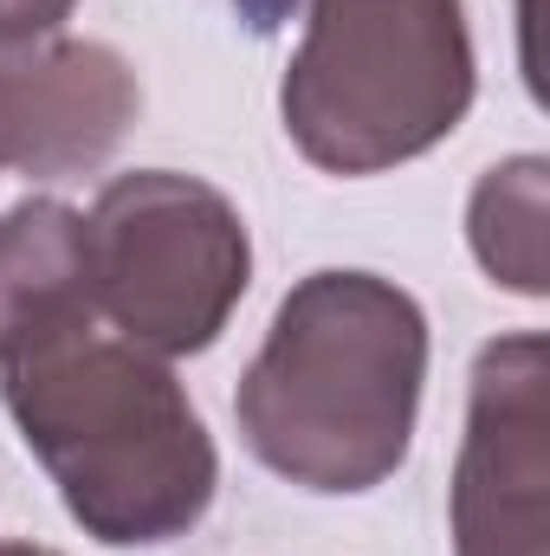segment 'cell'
Masks as SVG:
<instances>
[{
  "instance_id": "6da1fadb",
  "label": "cell",
  "mask_w": 550,
  "mask_h": 556,
  "mask_svg": "<svg viewBox=\"0 0 550 556\" xmlns=\"http://www.w3.org/2000/svg\"><path fill=\"white\" fill-rule=\"evenodd\" d=\"M427 382V317L396 278L311 273L240 376L247 453L298 492L357 498L402 472Z\"/></svg>"
},
{
  "instance_id": "7a4b0ae2",
  "label": "cell",
  "mask_w": 550,
  "mask_h": 556,
  "mask_svg": "<svg viewBox=\"0 0 550 556\" xmlns=\"http://www.w3.org/2000/svg\"><path fill=\"white\" fill-rule=\"evenodd\" d=\"M0 402L85 538L149 551L208 518L221 459L162 356L78 330L0 363Z\"/></svg>"
},
{
  "instance_id": "3957f363",
  "label": "cell",
  "mask_w": 550,
  "mask_h": 556,
  "mask_svg": "<svg viewBox=\"0 0 550 556\" xmlns=\"http://www.w3.org/2000/svg\"><path fill=\"white\" fill-rule=\"evenodd\" d=\"M291 7L304 39L285 65L278 117L311 168H402L473 111V33L460 0H247L253 26Z\"/></svg>"
},
{
  "instance_id": "277c9868",
  "label": "cell",
  "mask_w": 550,
  "mask_h": 556,
  "mask_svg": "<svg viewBox=\"0 0 550 556\" xmlns=\"http://www.w3.org/2000/svg\"><path fill=\"white\" fill-rule=\"evenodd\" d=\"M91 298L124 343L149 356H201L253 285V240L240 207L201 175H117L85 214Z\"/></svg>"
},
{
  "instance_id": "5b68a950",
  "label": "cell",
  "mask_w": 550,
  "mask_h": 556,
  "mask_svg": "<svg viewBox=\"0 0 550 556\" xmlns=\"http://www.w3.org/2000/svg\"><path fill=\"white\" fill-rule=\"evenodd\" d=\"M447 511H453V556H550L545 330H512L479 350Z\"/></svg>"
},
{
  "instance_id": "8992f818",
  "label": "cell",
  "mask_w": 550,
  "mask_h": 556,
  "mask_svg": "<svg viewBox=\"0 0 550 556\" xmlns=\"http://www.w3.org/2000/svg\"><path fill=\"white\" fill-rule=\"evenodd\" d=\"M137 111V72L104 39L0 46V175H85L111 162Z\"/></svg>"
},
{
  "instance_id": "52a82bcc",
  "label": "cell",
  "mask_w": 550,
  "mask_h": 556,
  "mask_svg": "<svg viewBox=\"0 0 550 556\" xmlns=\"http://www.w3.org/2000/svg\"><path fill=\"white\" fill-rule=\"evenodd\" d=\"M91 324L98 298L85 214L52 194H26L20 207L0 214V363L33 356Z\"/></svg>"
},
{
  "instance_id": "ba28073f",
  "label": "cell",
  "mask_w": 550,
  "mask_h": 556,
  "mask_svg": "<svg viewBox=\"0 0 550 556\" xmlns=\"http://www.w3.org/2000/svg\"><path fill=\"white\" fill-rule=\"evenodd\" d=\"M545 220H550L545 155H512V162L486 168V181L473 188V207H466V240H473V260L492 273V285H505L518 298L550 291Z\"/></svg>"
},
{
  "instance_id": "9c48e42d",
  "label": "cell",
  "mask_w": 550,
  "mask_h": 556,
  "mask_svg": "<svg viewBox=\"0 0 550 556\" xmlns=\"http://www.w3.org/2000/svg\"><path fill=\"white\" fill-rule=\"evenodd\" d=\"M78 0H0V46H39L72 20Z\"/></svg>"
},
{
  "instance_id": "30bf717a",
  "label": "cell",
  "mask_w": 550,
  "mask_h": 556,
  "mask_svg": "<svg viewBox=\"0 0 550 556\" xmlns=\"http://www.w3.org/2000/svg\"><path fill=\"white\" fill-rule=\"evenodd\" d=\"M0 556H59V551H46V544H0Z\"/></svg>"
}]
</instances>
